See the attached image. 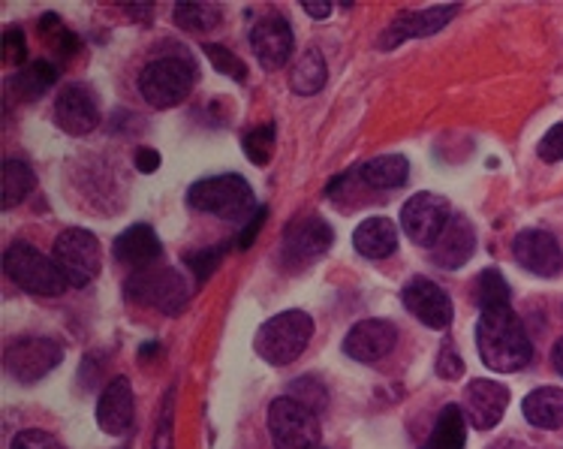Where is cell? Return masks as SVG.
<instances>
[{"label":"cell","instance_id":"obj_35","mask_svg":"<svg viewBox=\"0 0 563 449\" xmlns=\"http://www.w3.org/2000/svg\"><path fill=\"white\" fill-rule=\"evenodd\" d=\"M185 263L190 265L196 284H206L208 277L218 272V265L223 263V248H202V251H194V254L185 256Z\"/></svg>","mask_w":563,"mask_h":449},{"label":"cell","instance_id":"obj_24","mask_svg":"<svg viewBox=\"0 0 563 449\" xmlns=\"http://www.w3.org/2000/svg\"><path fill=\"white\" fill-rule=\"evenodd\" d=\"M358 182L371 190H395L407 185L410 178V161L404 154H379L374 161L362 163L356 169Z\"/></svg>","mask_w":563,"mask_h":449},{"label":"cell","instance_id":"obj_41","mask_svg":"<svg viewBox=\"0 0 563 449\" xmlns=\"http://www.w3.org/2000/svg\"><path fill=\"white\" fill-rule=\"evenodd\" d=\"M136 169L145 175H154L161 169V154L154 149H139L136 151Z\"/></svg>","mask_w":563,"mask_h":449},{"label":"cell","instance_id":"obj_13","mask_svg":"<svg viewBox=\"0 0 563 449\" xmlns=\"http://www.w3.org/2000/svg\"><path fill=\"white\" fill-rule=\"evenodd\" d=\"M459 15V7H428V10H407L401 15H395V22L386 24V31L377 40V46L383 52L398 48L407 40H419V36H431L443 31L452 19Z\"/></svg>","mask_w":563,"mask_h":449},{"label":"cell","instance_id":"obj_1","mask_svg":"<svg viewBox=\"0 0 563 449\" xmlns=\"http://www.w3.org/2000/svg\"><path fill=\"white\" fill-rule=\"evenodd\" d=\"M476 350L485 365L497 374H516L528 369L533 359V341L521 317L509 305L483 311L476 322Z\"/></svg>","mask_w":563,"mask_h":449},{"label":"cell","instance_id":"obj_25","mask_svg":"<svg viewBox=\"0 0 563 449\" xmlns=\"http://www.w3.org/2000/svg\"><path fill=\"white\" fill-rule=\"evenodd\" d=\"M58 81V64L52 61H31L24 64L15 76L10 79V94H15L19 100H40L43 94Z\"/></svg>","mask_w":563,"mask_h":449},{"label":"cell","instance_id":"obj_28","mask_svg":"<svg viewBox=\"0 0 563 449\" xmlns=\"http://www.w3.org/2000/svg\"><path fill=\"white\" fill-rule=\"evenodd\" d=\"M36 187V175L34 169L27 166L24 161H7L3 163V208L10 211L19 202H24L27 196L34 194Z\"/></svg>","mask_w":563,"mask_h":449},{"label":"cell","instance_id":"obj_40","mask_svg":"<svg viewBox=\"0 0 563 449\" xmlns=\"http://www.w3.org/2000/svg\"><path fill=\"white\" fill-rule=\"evenodd\" d=\"M438 374L443 381H459L464 374V359L452 350V347H443L438 357Z\"/></svg>","mask_w":563,"mask_h":449},{"label":"cell","instance_id":"obj_18","mask_svg":"<svg viewBox=\"0 0 563 449\" xmlns=\"http://www.w3.org/2000/svg\"><path fill=\"white\" fill-rule=\"evenodd\" d=\"M464 416L476 431H492L509 407V390L497 381H473L464 390Z\"/></svg>","mask_w":563,"mask_h":449},{"label":"cell","instance_id":"obj_21","mask_svg":"<svg viewBox=\"0 0 563 449\" xmlns=\"http://www.w3.org/2000/svg\"><path fill=\"white\" fill-rule=\"evenodd\" d=\"M473 251H476V230L464 215H452L446 232L440 236L434 244V263L440 269H461L471 263Z\"/></svg>","mask_w":563,"mask_h":449},{"label":"cell","instance_id":"obj_36","mask_svg":"<svg viewBox=\"0 0 563 449\" xmlns=\"http://www.w3.org/2000/svg\"><path fill=\"white\" fill-rule=\"evenodd\" d=\"M3 61L12 64V67H24L27 61V36H24L22 28H7L3 31Z\"/></svg>","mask_w":563,"mask_h":449},{"label":"cell","instance_id":"obj_16","mask_svg":"<svg viewBox=\"0 0 563 449\" xmlns=\"http://www.w3.org/2000/svg\"><path fill=\"white\" fill-rule=\"evenodd\" d=\"M398 344V326L391 320H362L344 338V353L362 365H377Z\"/></svg>","mask_w":563,"mask_h":449},{"label":"cell","instance_id":"obj_42","mask_svg":"<svg viewBox=\"0 0 563 449\" xmlns=\"http://www.w3.org/2000/svg\"><path fill=\"white\" fill-rule=\"evenodd\" d=\"M301 10L311 19H329L332 15V3H301Z\"/></svg>","mask_w":563,"mask_h":449},{"label":"cell","instance_id":"obj_26","mask_svg":"<svg viewBox=\"0 0 563 449\" xmlns=\"http://www.w3.org/2000/svg\"><path fill=\"white\" fill-rule=\"evenodd\" d=\"M467 443V423H464V407L459 404H446L440 410L438 423L428 435L422 449H464Z\"/></svg>","mask_w":563,"mask_h":449},{"label":"cell","instance_id":"obj_4","mask_svg":"<svg viewBox=\"0 0 563 449\" xmlns=\"http://www.w3.org/2000/svg\"><path fill=\"white\" fill-rule=\"evenodd\" d=\"M187 206L223 220H247L256 211L253 187L242 175H211L187 190Z\"/></svg>","mask_w":563,"mask_h":449},{"label":"cell","instance_id":"obj_44","mask_svg":"<svg viewBox=\"0 0 563 449\" xmlns=\"http://www.w3.org/2000/svg\"><path fill=\"white\" fill-rule=\"evenodd\" d=\"M488 449H537L530 447V443H521V440H512V438H504V440H495Z\"/></svg>","mask_w":563,"mask_h":449},{"label":"cell","instance_id":"obj_31","mask_svg":"<svg viewBox=\"0 0 563 449\" xmlns=\"http://www.w3.org/2000/svg\"><path fill=\"white\" fill-rule=\"evenodd\" d=\"M40 31H43V36L48 40V46L55 48L58 58H73V55H79L81 40L73 34L69 28H64V22H60L55 12H48V15L40 19Z\"/></svg>","mask_w":563,"mask_h":449},{"label":"cell","instance_id":"obj_32","mask_svg":"<svg viewBox=\"0 0 563 449\" xmlns=\"http://www.w3.org/2000/svg\"><path fill=\"white\" fill-rule=\"evenodd\" d=\"M242 149L253 166H265V163L272 161V154H275V124L253 128L251 133L242 139Z\"/></svg>","mask_w":563,"mask_h":449},{"label":"cell","instance_id":"obj_3","mask_svg":"<svg viewBox=\"0 0 563 449\" xmlns=\"http://www.w3.org/2000/svg\"><path fill=\"white\" fill-rule=\"evenodd\" d=\"M311 338L313 317L299 311V308H292V311H280L268 322H263V329L256 332V341H253V350L268 365L284 369V365L296 362L305 353V347L311 344Z\"/></svg>","mask_w":563,"mask_h":449},{"label":"cell","instance_id":"obj_6","mask_svg":"<svg viewBox=\"0 0 563 449\" xmlns=\"http://www.w3.org/2000/svg\"><path fill=\"white\" fill-rule=\"evenodd\" d=\"M3 272L15 287L34 296H60L64 289H69L67 277L60 275L55 260L40 254L34 244L27 242H12L3 251Z\"/></svg>","mask_w":563,"mask_h":449},{"label":"cell","instance_id":"obj_15","mask_svg":"<svg viewBox=\"0 0 563 449\" xmlns=\"http://www.w3.org/2000/svg\"><path fill=\"white\" fill-rule=\"evenodd\" d=\"M292 46H296V36H292V28L284 15H263L251 28L253 55L260 61V67L268 69V73L287 67Z\"/></svg>","mask_w":563,"mask_h":449},{"label":"cell","instance_id":"obj_29","mask_svg":"<svg viewBox=\"0 0 563 449\" xmlns=\"http://www.w3.org/2000/svg\"><path fill=\"white\" fill-rule=\"evenodd\" d=\"M473 299L479 305V311H492V308H504L509 305V284L500 269H483L473 284Z\"/></svg>","mask_w":563,"mask_h":449},{"label":"cell","instance_id":"obj_2","mask_svg":"<svg viewBox=\"0 0 563 449\" xmlns=\"http://www.w3.org/2000/svg\"><path fill=\"white\" fill-rule=\"evenodd\" d=\"M196 79V64L190 55H163L145 64V69L139 73V94L145 97V103L154 109H175L181 106L194 91Z\"/></svg>","mask_w":563,"mask_h":449},{"label":"cell","instance_id":"obj_27","mask_svg":"<svg viewBox=\"0 0 563 449\" xmlns=\"http://www.w3.org/2000/svg\"><path fill=\"white\" fill-rule=\"evenodd\" d=\"M325 79H329V67H325L320 48H308L289 69V88L299 97H313L317 91H322Z\"/></svg>","mask_w":563,"mask_h":449},{"label":"cell","instance_id":"obj_11","mask_svg":"<svg viewBox=\"0 0 563 449\" xmlns=\"http://www.w3.org/2000/svg\"><path fill=\"white\" fill-rule=\"evenodd\" d=\"M449 220H452L449 199L440 194H431V190L410 196L401 208V230L410 236V242L422 244V248H434L440 242Z\"/></svg>","mask_w":563,"mask_h":449},{"label":"cell","instance_id":"obj_38","mask_svg":"<svg viewBox=\"0 0 563 449\" xmlns=\"http://www.w3.org/2000/svg\"><path fill=\"white\" fill-rule=\"evenodd\" d=\"M265 220H268V208H265V206L256 208L251 218L242 223V230L235 232V239H232V248H235V251H247V248L256 242V236H260V230L265 227Z\"/></svg>","mask_w":563,"mask_h":449},{"label":"cell","instance_id":"obj_22","mask_svg":"<svg viewBox=\"0 0 563 449\" xmlns=\"http://www.w3.org/2000/svg\"><path fill=\"white\" fill-rule=\"evenodd\" d=\"M353 248L362 256H368V260H386L398 248V227L389 218H383V215L362 220L356 232H353Z\"/></svg>","mask_w":563,"mask_h":449},{"label":"cell","instance_id":"obj_5","mask_svg":"<svg viewBox=\"0 0 563 449\" xmlns=\"http://www.w3.org/2000/svg\"><path fill=\"white\" fill-rule=\"evenodd\" d=\"M124 289L130 302L157 308L166 317H175V314L185 311L187 299H190V287H187L185 275L178 269H169V265L136 269L133 275L126 277Z\"/></svg>","mask_w":563,"mask_h":449},{"label":"cell","instance_id":"obj_7","mask_svg":"<svg viewBox=\"0 0 563 449\" xmlns=\"http://www.w3.org/2000/svg\"><path fill=\"white\" fill-rule=\"evenodd\" d=\"M60 362H64V347L46 335H24V338L10 341L3 350V369L12 381L22 383V386H31V383L48 377Z\"/></svg>","mask_w":563,"mask_h":449},{"label":"cell","instance_id":"obj_39","mask_svg":"<svg viewBox=\"0 0 563 449\" xmlns=\"http://www.w3.org/2000/svg\"><path fill=\"white\" fill-rule=\"evenodd\" d=\"M537 154H540V161L545 163L563 161V124H554L552 130H545V136H542L540 145H537Z\"/></svg>","mask_w":563,"mask_h":449},{"label":"cell","instance_id":"obj_34","mask_svg":"<svg viewBox=\"0 0 563 449\" xmlns=\"http://www.w3.org/2000/svg\"><path fill=\"white\" fill-rule=\"evenodd\" d=\"M206 48V58L214 64V69L218 73H223V76H230V79L235 81H244L247 79V67H244V61L232 52V48L227 46H218V43H208Z\"/></svg>","mask_w":563,"mask_h":449},{"label":"cell","instance_id":"obj_33","mask_svg":"<svg viewBox=\"0 0 563 449\" xmlns=\"http://www.w3.org/2000/svg\"><path fill=\"white\" fill-rule=\"evenodd\" d=\"M287 395L305 404L313 414H320V410L329 407V392H325V386H322L317 377H299V381H292L289 383Z\"/></svg>","mask_w":563,"mask_h":449},{"label":"cell","instance_id":"obj_8","mask_svg":"<svg viewBox=\"0 0 563 449\" xmlns=\"http://www.w3.org/2000/svg\"><path fill=\"white\" fill-rule=\"evenodd\" d=\"M268 435L275 449H320V419L301 402L280 395L268 407Z\"/></svg>","mask_w":563,"mask_h":449},{"label":"cell","instance_id":"obj_14","mask_svg":"<svg viewBox=\"0 0 563 449\" xmlns=\"http://www.w3.org/2000/svg\"><path fill=\"white\" fill-rule=\"evenodd\" d=\"M512 256L537 277H558L563 272V248L552 232L521 230L512 239Z\"/></svg>","mask_w":563,"mask_h":449},{"label":"cell","instance_id":"obj_9","mask_svg":"<svg viewBox=\"0 0 563 449\" xmlns=\"http://www.w3.org/2000/svg\"><path fill=\"white\" fill-rule=\"evenodd\" d=\"M52 260L60 269V275L67 277L69 287H88L93 277L100 275V242L97 236L81 227H73V230H64L55 239V248H52Z\"/></svg>","mask_w":563,"mask_h":449},{"label":"cell","instance_id":"obj_37","mask_svg":"<svg viewBox=\"0 0 563 449\" xmlns=\"http://www.w3.org/2000/svg\"><path fill=\"white\" fill-rule=\"evenodd\" d=\"M10 449H64L55 435H48L43 428H24L12 438Z\"/></svg>","mask_w":563,"mask_h":449},{"label":"cell","instance_id":"obj_17","mask_svg":"<svg viewBox=\"0 0 563 449\" xmlns=\"http://www.w3.org/2000/svg\"><path fill=\"white\" fill-rule=\"evenodd\" d=\"M55 124L69 136H88L100 124V103L88 85H67L55 100Z\"/></svg>","mask_w":563,"mask_h":449},{"label":"cell","instance_id":"obj_43","mask_svg":"<svg viewBox=\"0 0 563 449\" xmlns=\"http://www.w3.org/2000/svg\"><path fill=\"white\" fill-rule=\"evenodd\" d=\"M154 449H173V435H169V426H166V419L157 428V440H154Z\"/></svg>","mask_w":563,"mask_h":449},{"label":"cell","instance_id":"obj_20","mask_svg":"<svg viewBox=\"0 0 563 449\" xmlns=\"http://www.w3.org/2000/svg\"><path fill=\"white\" fill-rule=\"evenodd\" d=\"M112 254L121 265H133V269H145V265H154L161 260L163 244L161 236L154 232V227L148 223H133L126 227L121 236L112 244Z\"/></svg>","mask_w":563,"mask_h":449},{"label":"cell","instance_id":"obj_12","mask_svg":"<svg viewBox=\"0 0 563 449\" xmlns=\"http://www.w3.org/2000/svg\"><path fill=\"white\" fill-rule=\"evenodd\" d=\"M401 302L407 311L413 314L416 320L428 326V329H446L452 322V299L440 284H434L431 277H410L401 289Z\"/></svg>","mask_w":563,"mask_h":449},{"label":"cell","instance_id":"obj_23","mask_svg":"<svg viewBox=\"0 0 563 449\" xmlns=\"http://www.w3.org/2000/svg\"><path fill=\"white\" fill-rule=\"evenodd\" d=\"M521 414L533 428L558 431L563 428V390L561 386H540L521 402Z\"/></svg>","mask_w":563,"mask_h":449},{"label":"cell","instance_id":"obj_45","mask_svg":"<svg viewBox=\"0 0 563 449\" xmlns=\"http://www.w3.org/2000/svg\"><path fill=\"white\" fill-rule=\"evenodd\" d=\"M552 365H554V371H558V374L563 377V338L552 347Z\"/></svg>","mask_w":563,"mask_h":449},{"label":"cell","instance_id":"obj_19","mask_svg":"<svg viewBox=\"0 0 563 449\" xmlns=\"http://www.w3.org/2000/svg\"><path fill=\"white\" fill-rule=\"evenodd\" d=\"M133 419H136V402H133L130 381L126 377L109 381L97 402V426L103 428V435L109 438H121L133 428Z\"/></svg>","mask_w":563,"mask_h":449},{"label":"cell","instance_id":"obj_10","mask_svg":"<svg viewBox=\"0 0 563 449\" xmlns=\"http://www.w3.org/2000/svg\"><path fill=\"white\" fill-rule=\"evenodd\" d=\"M334 242L332 227L320 215H301L284 230V244H280V260L289 272H305L322 254H329Z\"/></svg>","mask_w":563,"mask_h":449},{"label":"cell","instance_id":"obj_30","mask_svg":"<svg viewBox=\"0 0 563 449\" xmlns=\"http://www.w3.org/2000/svg\"><path fill=\"white\" fill-rule=\"evenodd\" d=\"M220 7L214 3H178L175 7V22L181 24L185 31H194V34H208L220 24Z\"/></svg>","mask_w":563,"mask_h":449},{"label":"cell","instance_id":"obj_46","mask_svg":"<svg viewBox=\"0 0 563 449\" xmlns=\"http://www.w3.org/2000/svg\"><path fill=\"white\" fill-rule=\"evenodd\" d=\"M130 15H139V19H145V22H151V15H154V10L151 7H124Z\"/></svg>","mask_w":563,"mask_h":449}]
</instances>
